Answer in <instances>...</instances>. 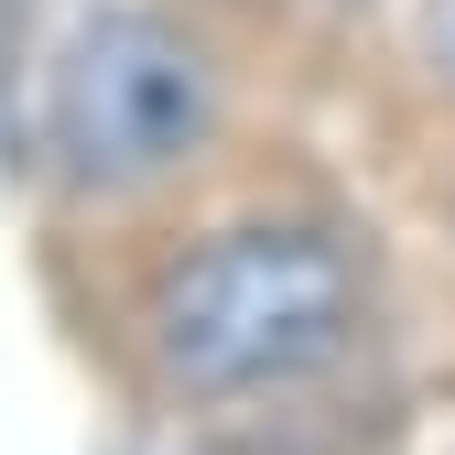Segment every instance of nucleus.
I'll use <instances>...</instances> for the list:
<instances>
[{
    "mask_svg": "<svg viewBox=\"0 0 455 455\" xmlns=\"http://www.w3.org/2000/svg\"><path fill=\"white\" fill-rule=\"evenodd\" d=\"M347 325H358V271L325 228H228L163 271L152 358L196 402H239V390L325 369Z\"/></svg>",
    "mask_w": 455,
    "mask_h": 455,
    "instance_id": "1",
    "label": "nucleus"
},
{
    "mask_svg": "<svg viewBox=\"0 0 455 455\" xmlns=\"http://www.w3.org/2000/svg\"><path fill=\"white\" fill-rule=\"evenodd\" d=\"M423 54H434V76L455 87V0H434V12H423Z\"/></svg>",
    "mask_w": 455,
    "mask_h": 455,
    "instance_id": "3",
    "label": "nucleus"
},
{
    "mask_svg": "<svg viewBox=\"0 0 455 455\" xmlns=\"http://www.w3.org/2000/svg\"><path fill=\"white\" fill-rule=\"evenodd\" d=\"M206 66L185 33H163L141 12H108L66 44L54 66V98H44V131L66 152L76 185H152L206 141Z\"/></svg>",
    "mask_w": 455,
    "mask_h": 455,
    "instance_id": "2",
    "label": "nucleus"
}]
</instances>
